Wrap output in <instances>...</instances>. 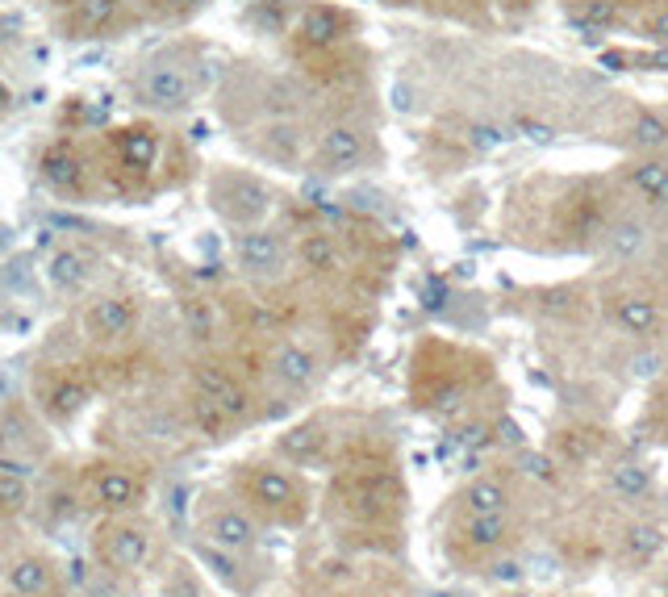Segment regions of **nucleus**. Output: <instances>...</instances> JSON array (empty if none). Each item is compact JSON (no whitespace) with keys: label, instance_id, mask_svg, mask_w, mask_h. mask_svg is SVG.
<instances>
[{"label":"nucleus","instance_id":"obj_21","mask_svg":"<svg viewBox=\"0 0 668 597\" xmlns=\"http://www.w3.org/2000/svg\"><path fill=\"white\" fill-rule=\"evenodd\" d=\"M514 510V489L506 476L497 472H481L451 497V514L464 518V514H510Z\"/></svg>","mask_w":668,"mask_h":597},{"label":"nucleus","instance_id":"obj_2","mask_svg":"<svg viewBox=\"0 0 668 597\" xmlns=\"http://www.w3.org/2000/svg\"><path fill=\"white\" fill-rule=\"evenodd\" d=\"M97 155H101L105 193L142 197L155 188V176L167 155V138L155 122H126L97 138Z\"/></svg>","mask_w":668,"mask_h":597},{"label":"nucleus","instance_id":"obj_36","mask_svg":"<svg viewBox=\"0 0 668 597\" xmlns=\"http://www.w3.org/2000/svg\"><path fill=\"white\" fill-rule=\"evenodd\" d=\"M631 134H635L639 147H664V142H668V126L660 122L656 113H639L635 126H631Z\"/></svg>","mask_w":668,"mask_h":597},{"label":"nucleus","instance_id":"obj_35","mask_svg":"<svg viewBox=\"0 0 668 597\" xmlns=\"http://www.w3.org/2000/svg\"><path fill=\"white\" fill-rule=\"evenodd\" d=\"M572 21H581V26H593V30H606L618 21V5L614 0H581V5L568 9Z\"/></svg>","mask_w":668,"mask_h":597},{"label":"nucleus","instance_id":"obj_8","mask_svg":"<svg viewBox=\"0 0 668 597\" xmlns=\"http://www.w3.org/2000/svg\"><path fill=\"white\" fill-rule=\"evenodd\" d=\"M138 0H76V5L59 9V34L71 42H92V38H113L130 26Z\"/></svg>","mask_w":668,"mask_h":597},{"label":"nucleus","instance_id":"obj_23","mask_svg":"<svg viewBox=\"0 0 668 597\" xmlns=\"http://www.w3.org/2000/svg\"><path fill=\"white\" fill-rule=\"evenodd\" d=\"M92 272H97V255L80 243H63L51 251V259H46V280H51L59 293H80L92 280Z\"/></svg>","mask_w":668,"mask_h":597},{"label":"nucleus","instance_id":"obj_27","mask_svg":"<svg viewBox=\"0 0 668 597\" xmlns=\"http://www.w3.org/2000/svg\"><path fill=\"white\" fill-rule=\"evenodd\" d=\"M188 422L197 426V435H205V439H226L230 431H234V422H230V414L222 410L218 401H209L205 393H197V389H188Z\"/></svg>","mask_w":668,"mask_h":597},{"label":"nucleus","instance_id":"obj_33","mask_svg":"<svg viewBox=\"0 0 668 597\" xmlns=\"http://www.w3.org/2000/svg\"><path fill=\"white\" fill-rule=\"evenodd\" d=\"M26 447H30V422L17 405H9V410L0 414V456H21Z\"/></svg>","mask_w":668,"mask_h":597},{"label":"nucleus","instance_id":"obj_24","mask_svg":"<svg viewBox=\"0 0 668 597\" xmlns=\"http://www.w3.org/2000/svg\"><path fill=\"white\" fill-rule=\"evenodd\" d=\"M664 543H668V535L656 527V522H643V518H635V522H627L623 531H618V560L623 564H631V568H648L660 552H664Z\"/></svg>","mask_w":668,"mask_h":597},{"label":"nucleus","instance_id":"obj_7","mask_svg":"<svg viewBox=\"0 0 668 597\" xmlns=\"http://www.w3.org/2000/svg\"><path fill=\"white\" fill-rule=\"evenodd\" d=\"M209 205L213 213L243 230V226H264L268 213H272V188L251 176V172H238V167H222V172L209 176Z\"/></svg>","mask_w":668,"mask_h":597},{"label":"nucleus","instance_id":"obj_19","mask_svg":"<svg viewBox=\"0 0 668 597\" xmlns=\"http://www.w3.org/2000/svg\"><path fill=\"white\" fill-rule=\"evenodd\" d=\"M293 264H297L309 280H334V276H343L347 259H343L339 238H334L330 230L309 226V230L297 234V243H293Z\"/></svg>","mask_w":668,"mask_h":597},{"label":"nucleus","instance_id":"obj_38","mask_svg":"<svg viewBox=\"0 0 668 597\" xmlns=\"http://www.w3.org/2000/svg\"><path fill=\"white\" fill-rule=\"evenodd\" d=\"M481 572H485L489 581H510V585H518V581H522V560H489Z\"/></svg>","mask_w":668,"mask_h":597},{"label":"nucleus","instance_id":"obj_6","mask_svg":"<svg viewBox=\"0 0 668 597\" xmlns=\"http://www.w3.org/2000/svg\"><path fill=\"white\" fill-rule=\"evenodd\" d=\"M514 535H518L514 510L510 514H464L451 522V531L443 535V556L451 560V568L476 572L506 552Z\"/></svg>","mask_w":668,"mask_h":597},{"label":"nucleus","instance_id":"obj_30","mask_svg":"<svg viewBox=\"0 0 668 597\" xmlns=\"http://www.w3.org/2000/svg\"><path fill=\"white\" fill-rule=\"evenodd\" d=\"M9 585L21 597H42L46 589H51V568H46V560H38V556H26V560H17L9 568Z\"/></svg>","mask_w":668,"mask_h":597},{"label":"nucleus","instance_id":"obj_22","mask_svg":"<svg viewBox=\"0 0 668 597\" xmlns=\"http://www.w3.org/2000/svg\"><path fill=\"white\" fill-rule=\"evenodd\" d=\"M330 426L326 418H305L297 426H289L280 439H276V456L289 460V464H322L330 456Z\"/></svg>","mask_w":668,"mask_h":597},{"label":"nucleus","instance_id":"obj_29","mask_svg":"<svg viewBox=\"0 0 668 597\" xmlns=\"http://www.w3.org/2000/svg\"><path fill=\"white\" fill-rule=\"evenodd\" d=\"M180 314H184V326H188V334L193 339H201V343H209L213 334H218V301H209V297H184L180 301Z\"/></svg>","mask_w":668,"mask_h":597},{"label":"nucleus","instance_id":"obj_37","mask_svg":"<svg viewBox=\"0 0 668 597\" xmlns=\"http://www.w3.org/2000/svg\"><path fill=\"white\" fill-rule=\"evenodd\" d=\"M518 464L527 468V472L535 476V481H543V485H556V464L547 460V456H539V451H522V456H518Z\"/></svg>","mask_w":668,"mask_h":597},{"label":"nucleus","instance_id":"obj_40","mask_svg":"<svg viewBox=\"0 0 668 597\" xmlns=\"http://www.w3.org/2000/svg\"><path fill=\"white\" fill-rule=\"evenodd\" d=\"M51 5H55V9H67V5H76V0H51Z\"/></svg>","mask_w":668,"mask_h":597},{"label":"nucleus","instance_id":"obj_32","mask_svg":"<svg viewBox=\"0 0 668 597\" xmlns=\"http://www.w3.org/2000/svg\"><path fill=\"white\" fill-rule=\"evenodd\" d=\"M652 489V472L643 464H614L610 468V493L623 501H639L643 493Z\"/></svg>","mask_w":668,"mask_h":597},{"label":"nucleus","instance_id":"obj_28","mask_svg":"<svg viewBox=\"0 0 668 597\" xmlns=\"http://www.w3.org/2000/svg\"><path fill=\"white\" fill-rule=\"evenodd\" d=\"M193 552H197V560L218 577L222 585H230V589H238L243 585V568H238V552H226V547H218V543H209V539H197L193 543Z\"/></svg>","mask_w":668,"mask_h":597},{"label":"nucleus","instance_id":"obj_3","mask_svg":"<svg viewBox=\"0 0 668 597\" xmlns=\"http://www.w3.org/2000/svg\"><path fill=\"white\" fill-rule=\"evenodd\" d=\"M130 92L142 109L151 113H184L188 105L197 101L201 92V71H197V59L180 51V46H167V51H155L151 59H142L134 80H130Z\"/></svg>","mask_w":668,"mask_h":597},{"label":"nucleus","instance_id":"obj_26","mask_svg":"<svg viewBox=\"0 0 668 597\" xmlns=\"http://www.w3.org/2000/svg\"><path fill=\"white\" fill-rule=\"evenodd\" d=\"M648 226H643L639 218H618V222H606V230H602V247H606V255H614V259H639L643 255V247H648Z\"/></svg>","mask_w":668,"mask_h":597},{"label":"nucleus","instance_id":"obj_18","mask_svg":"<svg viewBox=\"0 0 668 597\" xmlns=\"http://www.w3.org/2000/svg\"><path fill=\"white\" fill-rule=\"evenodd\" d=\"M610 318H614V326L623 330V334H631V339H656L660 334V326H664V309H660V301H656V293H648V289H618V293H610Z\"/></svg>","mask_w":668,"mask_h":597},{"label":"nucleus","instance_id":"obj_9","mask_svg":"<svg viewBox=\"0 0 668 597\" xmlns=\"http://www.w3.org/2000/svg\"><path fill=\"white\" fill-rule=\"evenodd\" d=\"M293 259V243L272 226L234 230V264L251 280H276Z\"/></svg>","mask_w":668,"mask_h":597},{"label":"nucleus","instance_id":"obj_31","mask_svg":"<svg viewBox=\"0 0 668 597\" xmlns=\"http://www.w3.org/2000/svg\"><path fill=\"white\" fill-rule=\"evenodd\" d=\"M209 0H138V13L147 21H159V26H176V21L197 17Z\"/></svg>","mask_w":668,"mask_h":597},{"label":"nucleus","instance_id":"obj_17","mask_svg":"<svg viewBox=\"0 0 668 597\" xmlns=\"http://www.w3.org/2000/svg\"><path fill=\"white\" fill-rule=\"evenodd\" d=\"M97 539V556L113 572H138L151 560V531L142 522H109Z\"/></svg>","mask_w":668,"mask_h":597},{"label":"nucleus","instance_id":"obj_20","mask_svg":"<svg viewBox=\"0 0 668 597\" xmlns=\"http://www.w3.org/2000/svg\"><path fill=\"white\" fill-rule=\"evenodd\" d=\"M92 501L109 514H130L147 501V481L122 464H101V472H92Z\"/></svg>","mask_w":668,"mask_h":597},{"label":"nucleus","instance_id":"obj_14","mask_svg":"<svg viewBox=\"0 0 668 597\" xmlns=\"http://www.w3.org/2000/svg\"><path fill=\"white\" fill-rule=\"evenodd\" d=\"M201 535H205L209 543L226 547V552L247 556L251 547L259 543L255 510L234 506V501H218V506H205V510H201Z\"/></svg>","mask_w":668,"mask_h":597},{"label":"nucleus","instance_id":"obj_13","mask_svg":"<svg viewBox=\"0 0 668 597\" xmlns=\"http://www.w3.org/2000/svg\"><path fill=\"white\" fill-rule=\"evenodd\" d=\"M188 389H197V393H205L209 401H218L222 410L230 414L234 426H243V422L255 418V397H251V389H247V380L238 376L234 368L218 364V360L193 364V385H188Z\"/></svg>","mask_w":668,"mask_h":597},{"label":"nucleus","instance_id":"obj_12","mask_svg":"<svg viewBox=\"0 0 668 597\" xmlns=\"http://www.w3.org/2000/svg\"><path fill=\"white\" fill-rule=\"evenodd\" d=\"M264 372L268 380L280 389V393H309L318 385L322 376V355L314 343H301V339H276L268 360H264Z\"/></svg>","mask_w":668,"mask_h":597},{"label":"nucleus","instance_id":"obj_5","mask_svg":"<svg viewBox=\"0 0 668 597\" xmlns=\"http://www.w3.org/2000/svg\"><path fill=\"white\" fill-rule=\"evenodd\" d=\"M238 489H243L247 506L276 527H301L309 518V489L280 464H243L238 468Z\"/></svg>","mask_w":668,"mask_h":597},{"label":"nucleus","instance_id":"obj_4","mask_svg":"<svg viewBox=\"0 0 668 597\" xmlns=\"http://www.w3.org/2000/svg\"><path fill=\"white\" fill-rule=\"evenodd\" d=\"M38 176L42 184L51 188L59 201H71V205H84L97 193H105V176H101V155H97V142H80V138H55L46 142L42 155H38Z\"/></svg>","mask_w":668,"mask_h":597},{"label":"nucleus","instance_id":"obj_1","mask_svg":"<svg viewBox=\"0 0 668 597\" xmlns=\"http://www.w3.org/2000/svg\"><path fill=\"white\" fill-rule=\"evenodd\" d=\"M330 506L355 527H364L368 535H397L405 514V485L389 464L355 460L334 472Z\"/></svg>","mask_w":668,"mask_h":597},{"label":"nucleus","instance_id":"obj_10","mask_svg":"<svg viewBox=\"0 0 668 597\" xmlns=\"http://www.w3.org/2000/svg\"><path fill=\"white\" fill-rule=\"evenodd\" d=\"M138 322H142V305L130 293H101V297H92L84 305V314H80L84 339L97 343V347L126 343L130 334L138 330Z\"/></svg>","mask_w":668,"mask_h":597},{"label":"nucleus","instance_id":"obj_34","mask_svg":"<svg viewBox=\"0 0 668 597\" xmlns=\"http://www.w3.org/2000/svg\"><path fill=\"white\" fill-rule=\"evenodd\" d=\"M26 501H30L26 476H21V472H9V468H0V518L21 514V510H26Z\"/></svg>","mask_w":668,"mask_h":597},{"label":"nucleus","instance_id":"obj_39","mask_svg":"<svg viewBox=\"0 0 668 597\" xmlns=\"http://www.w3.org/2000/svg\"><path fill=\"white\" fill-rule=\"evenodd\" d=\"M643 34H648V42H656V46H668V5H660V9L648 13V21H643Z\"/></svg>","mask_w":668,"mask_h":597},{"label":"nucleus","instance_id":"obj_25","mask_svg":"<svg viewBox=\"0 0 668 597\" xmlns=\"http://www.w3.org/2000/svg\"><path fill=\"white\" fill-rule=\"evenodd\" d=\"M623 180L631 184L635 197L668 209V159H660V155H639V159H631V163L623 167Z\"/></svg>","mask_w":668,"mask_h":597},{"label":"nucleus","instance_id":"obj_11","mask_svg":"<svg viewBox=\"0 0 668 597\" xmlns=\"http://www.w3.org/2000/svg\"><path fill=\"white\" fill-rule=\"evenodd\" d=\"M351 30H355V21L347 9L314 0L293 21V46H297V55H330L351 38Z\"/></svg>","mask_w":668,"mask_h":597},{"label":"nucleus","instance_id":"obj_41","mask_svg":"<svg viewBox=\"0 0 668 597\" xmlns=\"http://www.w3.org/2000/svg\"><path fill=\"white\" fill-rule=\"evenodd\" d=\"M385 597H389V593H385Z\"/></svg>","mask_w":668,"mask_h":597},{"label":"nucleus","instance_id":"obj_15","mask_svg":"<svg viewBox=\"0 0 668 597\" xmlns=\"http://www.w3.org/2000/svg\"><path fill=\"white\" fill-rule=\"evenodd\" d=\"M92 389H97V380L84 368H59L38 385V410L51 422H71L92 401Z\"/></svg>","mask_w":668,"mask_h":597},{"label":"nucleus","instance_id":"obj_16","mask_svg":"<svg viewBox=\"0 0 668 597\" xmlns=\"http://www.w3.org/2000/svg\"><path fill=\"white\" fill-rule=\"evenodd\" d=\"M368 159V134L355 122H330L314 142V167L318 172H351Z\"/></svg>","mask_w":668,"mask_h":597}]
</instances>
